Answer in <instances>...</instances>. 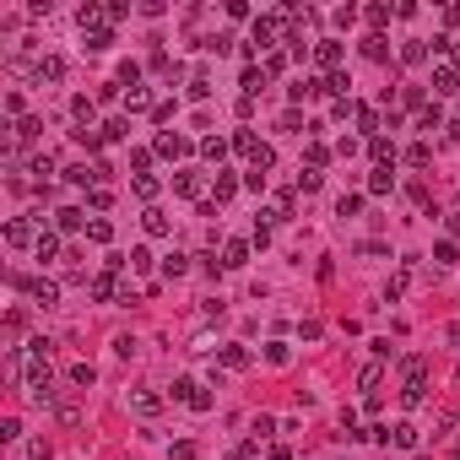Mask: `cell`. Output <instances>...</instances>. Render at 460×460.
<instances>
[{"instance_id": "f5cc1de1", "label": "cell", "mask_w": 460, "mask_h": 460, "mask_svg": "<svg viewBox=\"0 0 460 460\" xmlns=\"http://www.w3.org/2000/svg\"><path fill=\"white\" fill-rule=\"evenodd\" d=\"M136 195H141V201H152V195H157V179H152V173H141V179H136Z\"/></svg>"}, {"instance_id": "ba28073f", "label": "cell", "mask_w": 460, "mask_h": 460, "mask_svg": "<svg viewBox=\"0 0 460 460\" xmlns=\"http://www.w3.org/2000/svg\"><path fill=\"white\" fill-rule=\"evenodd\" d=\"M125 406L136 412V417H157V412H163V401L152 396V390H130V396H125Z\"/></svg>"}, {"instance_id": "e0dca14e", "label": "cell", "mask_w": 460, "mask_h": 460, "mask_svg": "<svg viewBox=\"0 0 460 460\" xmlns=\"http://www.w3.org/2000/svg\"><path fill=\"white\" fill-rule=\"evenodd\" d=\"M396 189V168H374L368 173V195H390Z\"/></svg>"}, {"instance_id": "484cf974", "label": "cell", "mask_w": 460, "mask_h": 460, "mask_svg": "<svg viewBox=\"0 0 460 460\" xmlns=\"http://www.w3.org/2000/svg\"><path fill=\"white\" fill-rule=\"evenodd\" d=\"M271 433H276V417H271V412H260V417H254V422H250V444H260V439H271Z\"/></svg>"}, {"instance_id": "4316f807", "label": "cell", "mask_w": 460, "mask_h": 460, "mask_svg": "<svg viewBox=\"0 0 460 460\" xmlns=\"http://www.w3.org/2000/svg\"><path fill=\"white\" fill-rule=\"evenodd\" d=\"M363 55H368V60H390V43H384V33H368V38H363Z\"/></svg>"}, {"instance_id": "7a4b0ae2", "label": "cell", "mask_w": 460, "mask_h": 460, "mask_svg": "<svg viewBox=\"0 0 460 460\" xmlns=\"http://www.w3.org/2000/svg\"><path fill=\"white\" fill-rule=\"evenodd\" d=\"M401 374H406V384H401V406H422V390H428V357H406Z\"/></svg>"}, {"instance_id": "681fc988", "label": "cell", "mask_w": 460, "mask_h": 460, "mask_svg": "<svg viewBox=\"0 0 460 460\" xmlns=\"http://www.w3.org/2000/svg\"><path fill=\"white\" fill-rule=\"evenodd\" d=\"M0 439H6V444L22 439V422H17V417H0Z\"/></svg>"}, {"instance_id": "4fadbf2b", "label": "cell", "mask_w": 460, "mask_h": 460, "mask_svg": "<svg viewBox=\"0 0 460 460\" xmlns=\"http://www.w3.org/2000/svg\"><path fill=\"white\" fill-rule=\"evenodd\" d=\"M314 60L325 65V71H336V65H341V38H319L314 43Z\"/></svg>"}, {"instance_id": "5bb4252c", "label": "cell", "mask_w": 460, "mask_h": 460, "mask_svg": "<svg viewBox=\"0 0 460 460\" xmlns=\"http://www.w3.org/2000/svg\"><path fill=\"white\" fill-rule=\"evenodd\" d=\"M33 76H38V82H60V76H65V60H60V55H43V60L33 65Z\"/></svg>"}, {"instance_id": "6125c7cd", "label": "cell", "mask_w": 460, "mask_h": 460, "mask_svg": "<svg viewBox=\"0 0 460 460\" xmlns=\"http://www.w3.org/2000/svg\"><path fill=\"white\" fill-rule=\"evenodd\" d=\"M444 130H450V136H455V141H460V120H455V125H444Z\"/></svg>"}, {"instance_id": "9f6ffc18", "label": "cell", "mask_w": 460, "mask_h": 460, "mask_svg": "<svg viewBox=\"0 0 460 460\" xmlns=\"http://www.w3.org/2000/svg\"><path fill=\"white\" fill-rule=\"evenodd\" d=\"M114 352H120V357H136V336H114Z\"/></svg>"}, {"instance_id": "d6986e66", "label": "cell", "mask_w": 460, "mask_h": 460, "mask_svg": "<svg viewBox=\"0 0 460 460\" xmlns=\"http://www.w3.org/2000/svg\"><path fill=\"white\" fill-rule=\"evenodd\" d=\"M428 60V38H406L401 43V65H422Z\"/></svg>"}, {"instance_id": "f1b7e54d", "label": "cell", "mask_w": 460, "mask_h": 460, "mask_svg": "<svg viewBox=\"0 0 460 460\" xmlns=\"http://www.w3.org/2000/svg\"><path fill=\"white\" fill-rule=\"evenodd\" d=\"M233 152H238V157H254V152H260V141H254V130H250V125L233 136Z\"/></svg>"}, {"instance_id": "db71d44e", "label": "cell", "mask_w": 460, "mask_h": 460, "mask_svg": "<svg viewBox=\"0 0 460 460\" xmlns=\"http://www.w3.org/2000/svg\"><path fill=\"white\" fill-rule=\"evenodd\" d=\"M173 460H201V450H195L189 439H179V444H173Z\"/></svg>"}, {"instance_id": "c3c4849f", "label": "cell", "mask_w": 460, "mask_h": 460, "mask_svg": "<svg viewBox=\"0 0 460 460\" xmlns=\"http://www.w3.org/2000/svg\"><path fill=\"white\" fill-rule=\"evenodd\" d=\"M130 168H136V179H141V173L152 168V152H147V147H136V152H130Z\"/></svg>"}, {"instance_id": "7c38bea8", "label": "cell", "mask_w": 460, "mask_h": 460, "mask_svg": "<svg viewBox=\"0 0 460 460\" xmlns=\"http://www.w3.org/2000/svg\"><path fill=\"white\" fill-rule=\"evenodd\" d=\"M6 244H11V250H22V244H38V238H33V222L11 217V222H6Z\"/></svg>"}, {"instance_id": "7dc6e473", "label": "cell", "mask_w": 460, "mask_h": 460, "mask_svg": "<svg viewBox=\"0 0 460 460\" xmlns=\"http://www.w3.org/2000/svg\"><path fill=\"white\" fill-rule=\"evenodd\" d=\"M130 136V120H108L103 125V141H125Z\"/></svg>"}, {"instance_id": "30bf717a", "label": "cell", "mask_w": 460, "mask_h": 460, "mask_svg": "<svg viewBox=\"0 0 460 460\" xmlns=\"http://www.w3.org/2000/svg\"><path fill=\"white\" fill-rule=\"evenodd\" d=\"M433 92H439V98L460 92V71H455V65H433Z\"/></svg>"}, {"instance_id": "d4e9b609", "label": "cell", "mask_w": 460, "mask_h": 460, "mask_svg": "<svg viewBox=\"0 0 460 460\" xmlns=\"http://www.w3.org/2000/svg\"><path fill=\"white\" fill-rule=\"evenodd\" d=\"M379 379H384V363H363V374H357V390H379Z\"/></svg>"}, {"instance_id": "83f0119b", "label": "cell", "mask_w": 460, "mask_h": 460, "mask_svg": "<svg viewBox=\"0 0 460 460\" xmlns=\"http://www.w3.org/2000/svg\"><path fill=\"white\" fill-rule=\"evenodd\" d=\"M82 49H87V55H103V49H114V33H108V27H98V33H87Z\"/></svg>"}, {"instance_id": "9a60e30c", "label": "cell", "mask_w": 460, "mask_h": 460, "mask_svg": "<svg viewBox=\"0 0 460 460\" xmlns=\"http://www.w3.org/2000/svg\"><path fill=\"white\" fill-rule=\"evenodd\" d=\"M233 152V141H222V136H206V141H201V157H206V163H217L222 168V157H228Z\"/></svg>"}, {"instance_id": "8992f818", "label": "cell", "mask_w": 460, "mask_h": 460, "mask_svg": "<svg viewBox=\"0 0 460 460\" xmlns=\"http://www.w3.org/2000/svg\"><path fill=\"white\" fill-rule=\"evenodd\" d=\"M152 152H157V157H189V141L185 136H173V130H163V136H157V141H152Z\"/></svg>"}, {"instance_id": "7402d4cb", "label": "cell", "mask_w": 460, "mask_h": 460, "mask_svg": "<svg viewBox=\"0 0 460 460\" xmlns=\"http://www.w3.org/2000/svg\"><path fill=\"white\" fill-rule=\"evenodd\" d=\"M33 250H38L43 266H55V260H60V238H55V233H38V244H33Z\"/></svg>"}, {"instance_id": "6da1fadb", "label": "cell", "mask_w": 460, "mask_h": 460, "mask_svg": "<svg viewBox=\"0 0 460 460\" xmlns=\"http://www.w3.org/2000/svg\"><path fill=\"white\" fill-rule=\"evenodd\" d=\"M87 298H92V303H130V282L120 271H98L87 282Z\"/></svg>"}, {"instance_id": "ac0fdd59", "label": "cell", "mask_w": 460, "mask_h": 460, "mask_svg": "<svg viewBox=\"0 0 460 460\" xmlns=\"http://www.w3.org/2000/svg\"><path fill=\"white\" fill-rule=\"evenodd\" d=\"M38 130H43V120H38V114H27V120L11 130V141H38ZM6 157H11V147H6Z\"/></svg>"}, {"instance_id": "bcb514c9", "label": "cell", "mask_w": 460, "mask_h": 460, "mask_svg": "<svg viewBox=\"0 0 460 460\" xmlns=\"http://www.w3.org/2000/svg\"><path fill=\"white\" fill-rule=\"evenodd\" d=\"M92 108H98V103H92V98H71V114H76L82 125H92Z\"/></svg>"}, {"instance_id": "91938a15", "label": "cell", "mask_w": 460, "mask_h": 460, "mask_svg": "<svg viewBox=\"0 0 460 460\" xmlns=\"http://www.w3.org/2000/svg\"><path fill=\"white\" fill-rule=\"evenodd\" d=\"M266 460H293V450H287V444H271V450H266Z\"/></svg>"}, {"instance_id": "6f0895ef", "label": "cell", "mask_w": 460, "mask_h": 460, "mask_svg": "<svg viewBox=\"0 0 460 460\" xmlns=\"http://www.w3.org/2000/svg\"><path fill=\"white\" fill-rule=\"evenodd\" d=\"M60 422H82V406H76V401H60Z\"/></svg>"}, {"instance_id": "94428289", "label": "cell", "mask_w": 460, "mask_h": 460, "mask_svg": "<svg viewBox=\"0 0 460 460\" xmlns=\"http://www.w3.org/2000/svg\"><path fill=\"white\" fill-rule=\"evenodd\" d=\"M444 27H460V6H444Z\"/></svg>"}, {"instance_id": "cb8c5ba5", "label": "cell", "mask_w": 460, "mask_h": 460, "mask_svg": "<svg viewBox=\"0 0 460 460\" xmlns=\"http://www.w3.org/2000/svg\"><path fill=\"white\" fill-rule=\"evenodd\" d=\"M390 444H396V450H417V428H412V422H396V428H390Z\"/></svg>"}, {"instance_id": "680465c9", "label": "cell", "mask_w": 460, "mask_h": 460, "mask_svg": "<svg viewBox=\"0 0 460 460\" xmlns=\"http://www.w3.org/2000/svg\"><path fill=\"white\" fill-rule=\"evenodd\" d=\"M254 450H260V444H233L228 460H254Z\"/></svg>"}, {"instance_id": "f6af8a7d", "label": "cell", "mask_w": 460, "mask_h": 460, "mask_svg": "<svg viewBox=\"0 0 460 460\" xmlns=\"http://www.w3.org/2000/svg\"><path fill=\"white\" fill-rule=\"evenodd\" d=\"M357 211H363V195H341L336 201V217H357Z\"/></svg>"}, {"instance_id": "1f68e13d", "label": "cell", "mask_w": 460, "mask_h": 460, "mask_svg": "<svg viewBox=\"0 0 460 460\" xmlns=\"http://www.w3.org/2000/svg\"><path fill=\"white\" fill-rule=\"evenodd\" d=\"M433 260H439V266H455V260H460V244H455V238H439V244H433Z\"/></svg>"}, {"instance_id": "8d00e7d4", "label": "cell", "mask_w": 460, "mask_h": 460, "mask_svg": "<svg viewBox=\"0 0 460 460\" xmlns=\"http://www.w3.org/2000/svg\"><path fill=\"white\" fill-rule=\"evenodd\" d=\"M130 271H136V276L152 271V250H147V244H136V250H130Z\"/></svg>"}, {"instance_id": "277c9868", "label": "cell", "mask_w": 460, "mask_h": 460, "mask_svg": "<svg viewBox=\"0 0 460 460\" xmlns=\"http://www.w3.org/2000/svg\"><path fill=\"white\" fill-rule=\"evenodd\" d=\"M173 195H185V201H201V195H206V179H201L195 168H185V173H173Z\"/></svg>"}, {"instance_id": "603a6c76", "label": "cell", "mask_w": 460, "mask_h": 460, "mask_svg": "<svg viewBox=\"0 0 460 460\" xmlns=\"http://www.w3.org/2000/svg\"><path fill=\"white\" fill-rule=\"evenodd\" d=\"M211 195H217V206L233 201V195H238V179H233V173H217V179H211Z\"/></svg>"}, {"instance_id": "f546056e", "label": "cell", "mask_w": 460, "mask_h": 460, "mask_svg": "<svg viewBox=\"0 0 460 460\" xmlns=\"http://www.w3.org/2000/svg\"><path fill=\"white\" fill-rule=\"evenodd\" d=\"M325 163H331V147H319V141H309V152H303V168H314V173H319Z\"/></svg>"}, {"instance_id": "f907efd6", "label": "cell", "mask_w": 460, "mask_h": 460, "mask_svg": "<svg viewBox=\"0 0 460 460\" xmlns=\"http://www.w3.org/2000/svg\"><path fill=\"white\" fill-rule=\"evenodd\" d=\"M363 17H368V27H384V22H390V6H368Z\"/></svg>"}, {"instance_id": "ffe728a7", "label": "cell", "mask_w": 460, "mask_h": 460, "mask_svg": "<svg viewBox=\"0 0 460 460\" xmlns=\"http://www.w3.org/2000/svg\"><path fill=\"white\" fill-rule=\"evenodd\" d=\"M189 260H195V254H185V250L163 254V276H168V282H173V276H185V271H189Z\"/></svg>"}, {"instance_id": "d590c367", "label": "cell", "mask_w": 460, "mask_h": 460, "mask_svg": "<svg viewBox=\"0 0 460 460\" xmlns=\"http://www.w3.org/2000/svg\"><path fill=\"white\" fill-rule=\"evenodd\" d=\"M222 368H233V374L250 368V352H244V347H222Z\"/></svg>"}, {"instance_id": "52a82bcc", "label": "cell", "mask_w": 460, "mask_h": 460, "mask_svg": "<svg viewBox=\"0 0 460 460\" xmlns=\"http://www.w3.org/2000/svg\"><path fill=\"white\" fill-rule=\"evenodd\" d=\"M244 266H250V244H244V238H228V244H222V271H244Z\"/></svg>"}, {"instance_id": "44dd1931", "label": "cell", "mask_w": 460, "mask_h": 460, "mask_svg": "<svg viewBox=\"0 0 460 460\" xmlns=\"http://www.w3.org/2000/svg\"><path fill=\"white\" fill-rule=\"evenodd\" d=\"M325 92H336V103H347V98H352V76H347V71H331Z\"/></svg>"}, {"instance_id": "7bdbcfd3", "label": "cell", "mask_w": 460, "mask_h": 460, "mask_svg": "<svg viewBox=\"0 0 460 460\" xmlns=\"http://www.w3.org/2000/svg\"><path fill=\"white\" fill-rule=\"evenodd\" d=\"M352 120H357L363 130H368V136H379V114H374V108H363V103H357V114H352Z\"/></svg>"}, {"instance_id": "d6a6232c", "label": "cell", "mask_w": 460, "mask_h": 460, "mask_svg": "<svg viewBox=\"0 0 460 460\" xmlns=\"http://www.w3.org/2000/svg\"><path fill=\"white\" fill-rule=\"evenodd\" d=\"M417 130H444V108H439V103H428V108L417 114Z\"/></svg>"}, {"instance_id": "ee69618b", "label": "cell", "mask_w": 460, "mask_h": 460, "mask_svg": "<svg viewBox=\"0 0 460 460\" xmlns=\"http://www.w3.org/2000/svg\"><path fill=\"white\" fill-rule=\"evenodd\" d=\"M319 179H325V173H314V168H298V189H303V195H314V189H319Z\"/></svg>"}, {"instance_id": "5b68a950", "label": "cell", "mask_w": 460, "mask_h": 460, "mask_svg": "<svg viewBox=\"0 0 460 460\" xmlns=\"http://www.w3.org/2000/svg\"><path fill=\"white\" fill-rule=\"evenodd\" d=\"M27 298H33L38 309H55V303H60V282H49V276H38V282H27Z\"/></svg>"}, {"instance_id": "836d02e7", "label": "cell", "mask_w": 460, "mask_h": 460, "mask_svg": "<svg viewBox=\"0 0 460 460\" xmlns=\"http://www.w3.org/2000/svg\"><path fill=\"white\" fill-rule=\"evenodd\" d=\"M189 98H195V103H206V98H211V76H206V71L189 76Z\"/></svg>"}, {"instance_id": "816d5d0a", "label": "cell", "mask_w": 460, "mask_h": 460, "mask_svg": "<svg viewBox=\"0 0 460 460\" xmlns=\"http://www.w3.org/2000/svg\"><path fill=\"white\" fill-rule=\"evenodd\" d=\"M282 71H287V55H276V49H271V55H266V76H282Z\"/></svg>"}, {"instance_id": "3957f363", "label": "cell", "mask_w": 460, "mask_h": 460, "mask_svg": "<svg viewBox=\"0 0 460 460\" xmlns=\"http://www.w3.org/2000/svg\"><path fill=\"white\" fill-rule=\"evenodd\" d=\"M173 401H185L189 412H211V390L201 379H173Z\"/></svg>"}, {"instance_id": "60d3db41", "label": "cell", "mask_w": 460, "mask_h": 460, "mask_svg": "<svg viewBox=\"0 0 460 460\" xmlns=\"http://www.w3.org/2000/svg\"><path fill=\"white\" fill-rule=\"evenodd\" d=\"M92 379H98V368H92V363H71V384H92Z\"/></svg>"}, {"instance_id": "11a10c76", "label": "cell", "mask_w": 460, "mask_h": 460, "mask_svg": "<svg viewBox=\"0 0 460 460\" xmlns=\"http://www.w3.org/2000/svg\"><path fill=\"white\" fill-rule=\"evenodd\" d=\"M401 293H406V276H390V287H384V303H396Z\"/></svg>"}, {"instance_id": "4dcf8cb0", "label": "cell", "mask_w": 460, "mask_h": 460, "mask_svg": "<svg viewBox=\"0 0 460 460\" xmlns=\"http://www.w3.org/2000/svg\"><path fill=\"white\" fill-rule=\"evenodd\" d=\"M406 163H412V168H428V163H433V147H428V141H412V147H406Z\"/></svg>"}, {"instance_id": "ab89813d", "label": "cell", "mask_w": 460, "mask_h": 460, "mask_svg": "<svg viewBox=\"0 0 460 460\" xmlns=\"http://www.w3.org/2000/svg\"><path fill=\"white\" fill-rule=\"evenodd\" d=\"M87 238H92V244H108V238H114V228H108L103 217H92V222H87Z\"/></svg>"}, {"instance_id": "9c48e42d", "label": "cell", "mask_w": 460, "mask_h": 460, "mask_svg": "<svg viewBox=\"0 0 460 460\" xmlns=\"http://www.w3.org/2000/svg\"><path fill=\"white\" fill-rule=\"evenodd\" d=\"M266 82H271V76H266V65H244V76H238L244 98H260V92H266Z\"/></svg>"}, {"instance_id": "8fae6325", "label": "cell", "mask_w": 460, "mask_h": 460, "mask_svg": "<svg viewBox=\"0 0 460 460\" xmlns=\"http://www.w3.org/2000/svg\"><path fill=\"white\" fill-rule=\"evenodd\" d=\"M141 228L152 233V238H168V233H173V222H168V211H157V206H147L141 211Z\"/></svg>"}, {"instance_id": "2e32d148", "label": "cell", "mask_w": 460, "mask_h": 460, "mask_svg": "<svg viewBox=\"0 0 460 460\" xmlns=\"http://www.w3.org/2000/svg\"><path fill=\"white\" fill-rule=\"evenodd\" d=\"M55 222H60V233H76V228H87V211L82 206H60V211H55Z\"/></svg>"}, {"instance_id": "74e56055", "label": "cell", "mask_w": 460, "mask_h": 460, "mask_svg": "<svg viewBox=\"0 0 460 460\" xmlns=\"http://www.w3.org/2000/svg\"><path fill=\"white\" fill-rule=\"evenodd\" d=\"M125 108H130V114H141V108H157V103L147 98V87H130V92H125Z\"/></svg>"}, {"instance_id": "e575fe53", "label": "cell", "mask_w": 460, "mask_h": 460, "mask_svg": "<svg viewBox=\"0 0 460 460\" xmlns=\"http://www.w3.org/2000/svg\"><path fill=\"white\" fill-rule=\"evenodd\" d=\"M266 363L287 368V363H293V347H287V341H271V347H266Z\"/></svg>"}, {"instance_id": "b9f144b4", "label": "cell", "mask_w": 460, "mask_h": 460, "mask_svg": "<svg viewBox=\"0 0 460 460\" xmlns=\"http://www.w3.org/2000/svg\"><path fill=\"white\" fill-rule=\"evenodd\" d=\"M401 103H406V108H428V87H406Z\"/></svg>"}, {"instance_id": "f35d334b", "label": "cell", "mask_w": 460, "mask_h": 460, "mask_svg": "<svg viewBox=\"0 0 460 460\" xmlns=\"http://www.w3.org/2000/svg\"><path fill=\"white\" fill-rule=\"evenodd\" d=\"M250 168H254V173H271V168H276V152L266 147V141H260V152L250 157Z\"/></svg>"}]
</instances>
